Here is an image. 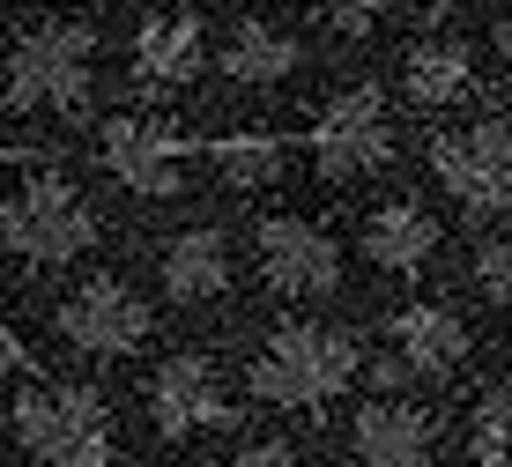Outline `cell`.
<instances>
[{"instance_id": "6da1fadb", "label": "cell", "mask_w": 512, "mask_h": 467, "mask_svg": "<svg viewBox=\"0 0 512 467\" xmlns=\"http://www.w3.org/2000/svg\"><path fill=\"white\" fill-rule=\"evenodd\" d=\"M364 371V341L334 319H290L253 349L245 386L260 408H327L334 393H349Z\"/></svg>"}, {"instance_id": "7a4b0ae2", "label": "cell", "mask_w": 512, "mask_h": 467, "mask_svg": "<svg viewBox=\"0 0 512 467\" xmlns=\"http://www.w3.org/2000/svg\"><path fill=\"white\" fill-rule=\"evenodd\" d=\"M0 89H8L15 112H82L90 89H97V23H82V15L30 23L8 45Z\"/></svg>"}, {"instance_id": "3957f363", "label": "cell", "mask_w": 512, "mask_h": 467, "mask_svg": "<svg viewBox=\"0 0 512 467\" xmlns=\"http://www.w3.org/2000/svg\"><path fill=\"white\" fill-rule=\"evenodd\" d=\"M97 238H104L97 208L60 171H38L15 193H0V253L23 260V267H67V260L90 253Z\"/></svg>"}, {"instance_id": "277c9868", "label": "cell", "mask_w": 512, "mask_h": 467, "mask_svg": "<svg viewBox=\"0 0 512 467\" xmlns=\"http://www.w3.org/2000/svg\"><path fill=\"white\" fill-rule=\"evenodd\" d=\"M8 423L38 467H112V401L97 386H75V379L23 386Z\"/></svg>"}, {"instance_id": "5b68a950", "label": "cell", "mask_w": 512, "mask_h": 467, "mask_svg": "<svg viewBox=\"0 0 512 467\" xmlns=\"http://www.w3.org/2000/svg\"><path fill=\"white\" fill-rule=\"evenodd\" d=\"M52 327H60V341L75 356H134L156 334V304L127 275H82L75 290H60Z\"/></svg>"}, {"instance_id": "8992f818", "label": "cell", "mask_w": 512, "mask_h": 467, "mask_svg": "<svg viewBox=\"0 0 512 467\" xmlns=\"http://www.w3.org/2000/svg\"><path fill=\"white\" fill-rule=\"evenodd\" d=\"M253 253H260V282H268L275 297L312 304V297H334V290H342V245H334V230L312 223V215H297V208L260 215Z\"/></svg>"}, {"instance_id": "52a82bcc", "label": "cell", "mask_w": 512, "mask_h": 467, "mask_svg": "<svg viewBox=\"0 0 512 467\" xmlns=\"http://www.w3.org/2000/svg\"><path fill=\"white\" fill-rule=\"evenodd\" d=\"M141 408H149V430L156 438H201V430H223L231 423V386H223V364L208 349H179L149 371L141 386Z\"/></svg>"}, {"instance_id": "ba28073f", "label": "cell", "mask_w": 512, "mask_h": 467, "mask_svg": "<svg viewBox=\"0 0 512 467\" xmlns=\"http://www.w3.org/2000/svg\"><path fill=\"white\" fill-rule=\"evenodd\" d=\"M431 171L475 215H505L512 208V119H475L431 141Z\"/></svg>"}, {"instance_id": "9c48e42d", "label": "cell", "mask_w": 512, "mask_h": 467, "mask_svg": "<svg viewBox=\"0 0 512 467\" xmlns=\"http://www.w3.org/2000/svg\"><path fill=\"white\" fill-rule=\"evenodd\" d=\"M305 149H312V164H320V178H364V171H379L386 156H394L386 97H379L372 82L342 89V97H334L327 112L305 127Z\"/></svg>"}, {"instance_id": "30bf717a", "label": "cell", "mask_w": 512, "mask_h": 467, "mask_svg": "<svg viewBox=\"0 0 512 467\" xmlns=\"http://www.w3.org/2000/svg\"><path fill=\"white\" fill-rule=\"evenodd\" d=\"M97 149H104V171H112L134 201H171V193L186 186L193 141L171 134V127H149V119H104Z\"/></svg>"}, {"instance_id": "8fae6325", "label": "cell", "mask_w": 512, "mask_h": 467, "mask_svg": "<svg viewBox=\"0 0 512 467\" xmlns=\"http://www.w3.org/2000/svg\"><path fill=\"white\" fill-rule=\"evenodd\" d=\"M156 282H164V297L186 304V312H216V304L238 290L231 230H223V223H186V230H171L164 253H156Z\"/></svg>"}, {"instance_id": "7c38bea8", "label": "cell", "mask_w": 512, "mask_h": 467, "mask_svg": "<svg viewBox=\"0 0 512 467\" xmlns=\"http://www.w3.org/2000/svg\"><path fill=\"white\" fill-rule=\"evenodd\" d=\"M349 460L357 467H438V416L423 401L379 393L349 416Z\"/></svg>"}, {"instance_id": "4fadbf2b", "label": "cell", "mask_w": 512, "mask_h": 467, "mask_svg": "<svg viewBox=\"0 0 512 467\" xmlns=\"http://www.w3.org/2000/svg\"><path fill=\"white\" fill-rule=\"evenodd\" d=\"M394 356H401V371L409 379H461L468 371V319L453 312V304H438V297H423V304H401L394 312Z\"/></svg>"}, {"instance_id": "5bb4252c", "label": "cell", "mask_w": 512, "mask_h": 467, "mask_svg": "<svg viewBox=\"0 0 512 467\" xmlns=\"http://www.w3.org/2000/svg\"><path fill=\"white\" fill-rule=\"evenodd\" d=\"M201 52H208L201 15L171 0V8L141 15V30H134V82H141V89H179V82H193Z\"/></svg>"}, {"instance_id": "9a60e30c", "label": "cell", "mask_w": 512, "mask_h": 467, "mask_svg": "<svg viewBox=\"0 0 512 467\" xmlns=\"http://www.w3.org/2000/svg\"><path fill=\"white\" fill-rule=\"evenodd\" d=\"M216 67H223V82H238V89H275V82H290L297 67H305V45H297L282 23H260V15H245V23L223 30Z\"/></svg>"}, {"instance_id": "2e32d148", "label": "cell", "mask_w": 512, "mask_h": 467, "mask_svg": "<svg viewBox=\"0 0 512 467\" xmlns=\"http://www.w3.org/2000/svg\"><path fill=\"white\" fill-rule=\"evenodd\" d=\"M438 245V223L423 201H379L372 215H364V253H372V267H386V275H416L423 260H431Z\"/></svg>"}, {"instance_id": "e0dca14e", "label": "cell", "mask_w": 512, "mask_h": 467, "mask_svg": "<svg viewBox=\"0 0 512 467\" xmlns=\"http://www.w3.org/2000/svg\"><path fill=\"white\" fill-rule=\"evenodd\" d=\"M401 89H409L416 112H446V104H461L475 89V52L461 38H423L401 60Z\"/></svg>"}, {"instance_id": "ac0fdd59", "label": "cell", "mask_w": 512, "mask_h": 467, "mask_svg": "<svg viewBox=\"0 0 512 467\" xmlns=\"http://www.w3.org/2000/svg\"><path fill=\"white\" fill-rule=\"evenodd\" d=\"M193 149L208 156V171H216L223 186L260 193V186H275L282 149H290V141H282V134H216V141H193Z\"/></svg>"}, {"instance_id": "d6986e66", "label": "cell", "mask_w": 512, "mask_h": 467, "mask_svg": "<svg viewBox=\"0 0 512 467\" xmlns=\"http://www.w3.org/2000/svg\"><path fill=\"white\" fill-rule=\"evenodd\" d=\"M468 438H475V460L483 467H512V379H498L483 401H475Z\"/></svg>"}, {"instance_id": "ffe728a7", "label": "cell", "mask_w": 512, "mask_h": 467, "mask_svg": "<svg viewBox=\"0 0 512 467\" xmlns=\"http://www.w3.org/2000/svg\"><path fill=\"white\" fill-rule=\"evenodd\" d=\"M468 282H475V297H483V304H512V230H490V238L475 245Z\"/></svg>"}, {"instance_id": "44dd1931", "label": "cell", "mask_w": 512, "mask_h": 467, "mask_svg": "<svg viewBox=\"0 0 512 467\" xmlns=\"http://www.w3.org/2000/svg\"><path fill=\"white\" fill-rule=\"evenodd\" d=\"M320 8H327V23L342 30V38H364V30H379L386 0H320Z\"/></svg>"}, {"instance_id": "7402d4cb", "label": "cell", "mask_w": 512, "mask_h": 467, "mask_svg": "<svg viewBox=\"0 0 512 467\" xmlns=\"http://www.w3.org/2000/svg\"><path fill=\"white\" fill-rule=\"evenodd\" d=\"M223 467H297V453H290V445H275V438H260V445H238Z\"/></svg>"}, {"instance_id": "603a6c76", "label": "cell", "mask_w": 512, "mask_h": 467, "mask_svg": "<svg viewBox=\"0 0 512 467\" xmlns=\"http://www.w3.org/2000/svg\"><path fill=\"white\" fill-rule=\"evenodd\" d=\"M490 52H498V75H505V89H512V8L498 15V30H490Z\"/></svg>"}, {"instance_id": "cb8c5ba5", "label": "cell", "mask_w": 512, "mask_h": 467, "mask_svg": "<svg viewBox=\"0 0 512 467\" xmlns=\"http://www.w3.org/2000/svg\"><path fill=\"white\" fill-rule=\"evenodd\" d=\"M15 364H23V341H15V327H8V319H0V379H8Z\"/></svg>"}, {"instance_id": "d4e9b609", "label": "cell", "mask_w": 512, "mask_h": 467, "mask_svg": "<svg viewBox=\"0 0 512 467\" xmlns=\"http://www.w3.org/2000/svg\"><path fill=\"white\" fill-rule=\"evenodd\" d=\"M8 156H15V141H8V134H0V164H8Z\"/></svg>"}, {"instance_id": "484cf974", "label": "cell", "mask_w": 512, "mask_h": 467, "mask_svg": "<svg viewBox=\"0 0 512 467\" xmlns=\"http://www.w3.org/2000/svg\"><path fill=\"white\" fill-rule=\"evenodd\" d=\"M431 8H453V0H431Z\"/></svg>"}]
</instances>
